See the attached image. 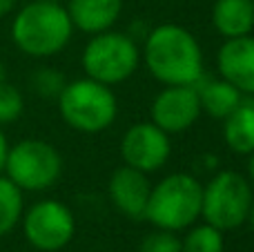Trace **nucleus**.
<instances>
[{"instance_id": "9", "label": "nucleus", "mask_w": 254, "mask_h": 252, "mask_svg": "<svg viewBox=\"0 0 254 252\" xmlns=\"http://www.w3.org/2000/svg\"><path fill=\"white\" fill-rule=\"evenodd\" d=\"M172 152L170 134L163 132L152 121L136 123L123 134L121 141V156L125 165L140 172H156L167 163Z\"/></svg>"}, {"instance_id": "22", "label": "nucleus", "mask_w": 254, "mask_h": 252, "mask_svg": "<svg viewBox=\"0 0 254 252\" xmlns=\"http://www.w3.org/2000/svg\"><path fill=\"white\" fill-rule=\"evenodd\" d=\"M7 152H9V143H7V136L4 132L0 129V172L4 170V161H7Z\"/></svg>"}, {"instance_id": "25", "label": "nucleus", "mask_w": 254, "mask_h": 252, "mask_svg": "<svg viewBox=\"0 0 254 252\" xmlns=\"http://www.w3.org/2000/svg\"><path fill=\"white\" fill-rule=\"evenodd\" d=\"M248 156H250V161H248V172H250V181H254V152Z\"/></svg>"}, {"instance_id": "20", "label": "nucleus", "mask_w": 254, "mask_h": 252, "mask_svg": "<svg viewBox=\"0 0 254 252\" xmlns=\"http://www.w3.org/2000/svg\"><path fill=\"white\" fill-rule=\"evenodd\" d=\"M31 85H34L36 94L43 98H58L63 92V87L67 85L65 76H63V71L54 69V67H43V69H38L34 74V80H31Z\"/></svg>"}, {"instance_id": "10", "label": "nucleus", "mask_w": 254, "mask_h": 252, "mask_svg": "<svg viewBox=\"0 0 254 252\" xmlns=\"http://www.w3.org/2000/svg\"><path fill=\"white\" fill-rule=\"evenodd\" d=\"M201 112L194 85H165L152 103V123L167 134H181L196 123Z\"/></svg>"}, {"instance_id": "15", "label": "nucleus", "mask_w": 254, "mask_h": 252, "mask_svg": "<svg viewBox=\"0 0 254 252\" xmlns=\"http://www.w3.org/2000/svg\"><path fill=\"white\" fill-rule=\"evenodd\" d=\"M194 87L201 98V110L214 119L230 116L243 101V94L225 78H203L201 76V80L194 83Z\"/></svg>"}, {"instance_id": "8", "label": "nucleus", "mask_w": 254, "mask_h": 252, "mask_svg": "<svg viewBox=\"0 0 254 252\" xmlns=\"http://www.w3.org/2000/svg\"><path fill=\"white\" fill-rule=\"evenodd\" d=\"M22 232L25 239L40 252L63 250L76 235L74 212L65 203L45 199L22 212Z\"/></svg>"}, {"instance_id": "27", "label": "nucleus", "mask_w": 254, "mask_h": 252, "mask_svg": "<svg viewBox=\"0 0 254 252\" xmlns=\"http://www.w3.org/2000/svg\"><path fill=\"white\" fill-rule=\"evenodd\" d=\"M40 2H61V0H40Z\"/></svg>"}, {"instance_id": "5", "label": "nucleus", "mask_w": 254, "mask_h": 252, "mask_svg": "<svg viewBox=\"0 0 254 252\" xmlns=\"http://www.w3.org/2000/svg\"><path fill=\"white\" fill-rule=\"evenodd\" d=\"M140 63V49L134 38L121 31H101L83 49V69L87 78L103 85H119L134 76Z\"/></svg>"}, {"instance_id": "18", "label": "nucleus", "mask_w": 254, "mask_h": 252, "mask_svg": "<svg viewBox=\"0 0 254 252\" xmlns=\"http://www.w3.org/2000/svg\"><path fill=\"white\" fill-rule=\"evenodd\" d=\"M181 252H223V232L210 223L192 228L181 241Z\"/></svg>"}, {"instance_id": "1", "label": "nucleus", "mask_w": 254, "mask_h": 252, "mask_svg": "<svg viewBox=\"0 0 254 252\" xmlns=\"http://www.w3.org/2000/svg\"><path fill=\"white\" fill-rule=\"evenodd\" d=\"M140 58L163 85H194L203 76L201 45L181 25L154 27L145 38Z\"/></svg>"}, {"instance_id": "12", "label": "nucleus", "mask_w": 254, "mask_h": 252, "mask_svg": "<svg viewBox=\"0 0 254 252\" xmlns=\"http://www.w3.org/2000/svg\"><path fill=\"white\" fill-rule=\"evenodd\" d=\"M107 192H110L114 208L121 214L129 219H145L149 192H152V183L147 181L145 172L129 168V165L114 170V174L110 177Z\"/></svg>"}, {"instance_id": "6", "label": "nucleus", "mask_w": 254, "mask_h": 252, "mask_svg": "<svg viewBox=\"0 0 254 252\" xmlns=\"http://www.w3.org/2000/svg\"><path fill=\"white\" fill-rule=\"evenodd\" d=\"M252 186L243 174L223 170L203 186L201 217L221 232L243 226L252 203Z\"/></svg>"}, {"instance_id": "21", "label": "nucleus", "mask_w": 254, "mask_h": 252, "mask_svg": "<svg viewBox=\"0 0 254 252\" xmlns=\"http://www.w3.org/2000/svg\"><path fill=\"white\" fill-rule=\"evenodd\" d=\"M138 252H181V239L172 230H161L147 235L140 241Z\"/></svg>"}, {"instance_id": "23", "label": "nucleus", "mask_w": 254, "mask_h": 252, "mask_svg": "<svg viewBox=\"0 0 254 252\" xmlns=\"http://www.w3.org/2000/svg\"><path fill=\"white\" fill-rule=\"evenodd\" d=\"M16 0H0V16H7L9 11H13Z\"/></svg>"}, {"instance_id": "14", "label": "nucleus", "mask_w": 254, "mask_h": 252, "mask_svg": "<svg viewBox=\"0 0 254 252\" xmlns=\"http://www.w3.org/2000/svg\"><path fill=\"white\" fill-rule=\"evenodd\" d=\"M212 25L225 40L252 34L254 0H216L212 7Z\"/></svg>"}, {"instance_id": "7", "label": "nucleus", "mask_w": 254, "mask_h": 252, "mask_svg": "<svg viewBox=\"0 0 254 252\" xmlns=\"http://www.w3.org/2000/svg\"><path fill=\"white\" fill-rule=\"evenodd\" d=\"M7 179L22 192H43L56 186L63 174V156L52 143L40 138H25L9 147L4 161Z\"/></svg>"}, {"instance_id": "3", "label": "nucleus", "mask_w": 254, "mask_h": 252, "mask_svg": "<svg viewBox=\"0 0 254 252\" xmlns=\"http://www.w3.org/2000/svg\"><path fill=\"white\" fill-rule=\"evenodd\" d=\"M201 181L183 172L170 174L161 179L156 186H152L145 219L161 230H185L201 217Z\"/></svg>"}, {"instance_id": "19", "label": "nucleus", "mask_w": 254, "mask_h": 252, "mask_svg": "<svg viewBox=\"0 0 254 252\" xmlns=\"http://www.w3.org/2000/svg\"><path fill=\"white\" fill-rule=\"evenodd\" d=\"M22 110H25V98L20 89L9 80H0V125L18 121L22 116Z\"/></svg>"}, {"instance_id": "17", "label": "nucleus", "mask_w": 254, "mask_h": 252, "mask_svg": "<svg viewBox=\"0 0 254 252\" xmlns=\"http://www.w3.org/2000/svg\"><path fill=\"white\" fill-rule=\"evenodd\" d=\"M25 201L22 190L7 177H0V237L9 235L20 223Z\"/></svg>"}, {"instance_id": "4", "label": "nucleus", "mask_w": 254, "mask_h": 252, "mask_svg": "<svg viewBox=\"0 0 254 252\" xmlns=\"http://www.w3.org/2000/svg\"><path fill=\"white\" fill-rule=\"evenodd\" d=\"M58 101L61 116L71 129L83 134H98L116 121L119 101L110 85L94 78L71 80L63 87Z\"/></svg>"}, {"instance_id": "13", "label": "nucleus", "mask_w": 254, "mask_h": 252, "mask_svg": "<svg viewBox=\"0 0 254 252\" xmlns=\"http://www.w3.org/2000/svg\"><path fill=\"white\" fill-rule=\"evenodd\" d=\"M67 13L74 25L85 34H101L112 29L123 11V0H69Z\"/></svg>"}, {"instance_id": "11", "label": "nucleus", "mask_w": 254, "mask_h": 252, "mask_svg": "<svg viewBox=\"0 0 254 252\" xmlns=\"http://www.w3.org/2000/svg\"><path fill=\"white\" fill-rule=\"evenodd\" d=\"M219 76L241 94H254V36L228 38L216 54Z\"/></svg>"}, {"instance_id": "26", "label": "nucleus", "mask_w": 254, "mask_h": 252, "mask_svg": "<svg viewBox=\"0 0 254 252\" xmlns=\"http://www.w3.org/2000/svg\"><path fill=\"white\" fill-rule=\"evenodd\" d=\"M0 80H7V71H4V65L0 63Z\"/></svg>"}, {"instance_id": "16", "label": "nucleus", "mask_w": 254, "mask_h": 252, "mask_svg": "<svg viewBox=\"0 0 254 252\" xmlns=\"http://www.w3.org/2000/svg\"><path fill=\"white\" fill-rule=\"evenodd\" d=\"M223 138L228 147L237 154H252L254 152V103L241 101V105L225 116Z\"/></svg>"}, {"instance_id": "24", "label": "nucleus", "mask_w": 254, "mask_h": 252, "mask_svg": "<svg viewBox=\"0 0 254 252\" xmlns=\"http://www.w3.org/2000/svg\"><path fill=\"white\" fill-rule=\"evenodd\" d=\"M246 223H250V228L254 230V196H252V203H250V210H248V219Z\"/></svg>"}, {"instance_id": "2", "label": "nucleus", "mask_w": 254, "mask_h": 252, "mask_svg": "<svg viewBox=\"0 0 254 252\" xmlns=\"http://www.w3.org/2000/svg\"><path fill=\"white\" fill-rule=\"evenodd\" d=\"M71 34L74 25L61 2L34 0L18 11L11 22L13 45L34 58H47L63 52L71 40Z\"/></svg>"}]
</instances>
